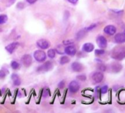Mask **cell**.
I'll use <instances>...</instances> for the list:
<instances>
[{
  "instance_id": "cell-1",
  "label": "cell",
  "mask_w": 125,
  "mask_h": 113,
  "mask_svg": "<svg viewBox=\"0 0 125 113\" xmlns=\"http://www.w3.org/2000/svg\"><path fill=\"white\" fill-rule=\"evenodd\" d=\"M112 57L115 60H122L125 57V50L120 47L115 48L112 54Z\"/></svg>"
},
{
  "instance_id": "cell-2",
  "label": "cell",
  "mask_w": 125,
  "mask_h": 113,
  "mask_svg": "<svg viewBox=\"0 0 125 113\" xmlns=\"http://www.w3.org/2000/svg\"><path fill=\"white\" fill-rule=\"evenodd\" d=\"M34 58L36 61L38 62H43L47 59V54L46 53L42 50H36L33 54Z\"/></svg>"
},
{
  "instance_id": "cell-3",
  "label": "cell",
  "mask_w": 125,
  "mask_h": 113,
  "mask_svg": "<svg viewBox=\"0 0 125 113\" xmlns=\"http://www.w3.org/2000/svg\"><path fill=\"white\" fill-rule=\"evenodd\" d=\"M104 79V75L102 72L96 71L91 75V82L93 84H99L102 82Z\"/></svg>"
},
{
  "instance_id": "cell-4",
  "label": "cell",
  "mask_w": 125,
  "mask_h": 113,
  "mask_svg": "<svg viewBox=\"0 0 125 113\" xmlns=\"http://www.w3.org/2000/svg\"><path fill=\"white\" fill-rule=\"evenodd\" d=\"M52 67H53L52 62H50V61H48V62H44L41 65H40L37 68V71L38 72H47V71H49V70H52Z\"/></svg>"
},
{
  "instance_id": "cell-5",
  "label": "cell",
  "mask_w": 125,
  "mask_h": 113,
  "mask_svg": "<svg viewBox=\"0 0 125 113\" xmlns=\"http://www.w3.org/2000/svg\"><path fill=\"white\" fill-rule=\"evenodd\" d=\"M80 88V85L78 83V82L75 81V80H73L71 81L69 85H68V90L71 93H76L79 91Z\"/></svg>"
},
{
  "instance_id": "cell-6",
  "label": "cell",
  "mask_w": 125,
  "mask_h": 113,
  "mask_svg": "<svg viewBox=\"0 0 125 113\" xmlns=\"http://www.w3.org/2000/svg\"><path fill=\"white\" fill-rule=\"evenodd\" d=\"M96 43L100 49H105L107 46V39L102 35H99L96 38Z\"/></svg>"
},
{
  "instance_id": "cell-7",
  "label": "cell",
  "mask_w": 125,
  "mask_h": 113,
  "mask_svg": "<svg viewBox=\"0 0 125 113\" xmlns=\"http://www.w3.org/2000/svg\"><path fill=\"white\" fill-rule=\"evenodd\" d=\"M37 46L41 49H47L50 46V43L46 39H40L36 43Z\"/></svg>"
},
{
  "instance_id": "cell-8",
  "label": "cell",
  "mask_w": 125,
  "mask_h": 113,
  "mask_svg": "<svg viewBox=\"0 0 125 113\" xmlns=\"http://www.w3.org/2000/svg\"><path fill=\"white\" fill-rule=\"evenodd\" d=\"M21 61L24 66L29 67V66H30V65L32 62V58L30 54H24L21 57Z\"/></svg>"
},
{
  "instance_id": "cell-9",
  "label": "cell",
  "mask_w": 125,
  "mask_h": 113,
  "mask_svg": "<svg viewBox=\"0 0 125 113\" xmlns=\"http://www.w3.org/2000/svg\"><path fill=\"white\" fill-rule=\"evenodd\" d=\"M114 41L116 43L121 44L125 43V31L121 33H118L114 37Z\"/></svg>"
},
{
  "instance_id": "cell-10",
  "label": "cell",
  "mask_w": 125,
  "mask_h": 113,
  "mask_svg": "<svg viewBox=\"0 0 125 113\" xmlns=\"http://www.w3.org/2000/svg\"><path fill=\"white\" fill-rule=\"evenodd\" d=\"M19 46V42H13L10 44H8L6 47H5V49L6 51L9 53V54H13L16 50V49Z\"/></svg>"
},
{
  "instance_id": "cell-11",
  "label": "cell",
  "mask_w": 125,
  "mask_h": 113,
  "mask_svg": "<svg viewBox=\"0 0 125 113\" xmlns=\"http://www.w3.org/2000/svg\"><path fill=\"white\" fill-rule=\"evenodd\" d=\"M64 53H66V54L69 55V56H74L77 53V49L75 48L74 46L73 45H69V46H67L65 49H64Z\"/></svg>"
},
{
  "instance_id": "cell-12",
  "label": "cell",
  "mask_w": 125,
  "mask_h": 113,
  "mask_svg": "<svg viewBox=\"0 0 125 113\" xmlns=\"http://www.w3.org/2000/svg\"><path fill=\"white\" fill-rule=\"evenodd\" d=\"M104 32L107 35H113L116 32V28L113 25H107L104 28Z\"/></svg>"
},
{
  "instance_id": "cell-13",
  "label": "cell",
  "mask_w": 125,
  "mask_h": 113,
  "mask_svg": "<svg viewBox=\"0 0 125 113\" xmlns=\"http://www.w3.org/2000/svg\"><path fill=\"white\" fill-rule=\"evenodd\" d=\"M83 65L79 62H74L71 64V69L74 72H81L83 70Z\"/></svg>"
},
{
  "instance_id": "cell-14",
  "label": "cell",
  "mask_w": 125,
  "mask_h": 113,
  "mask_svg": "<svg viewBox=\"0 0 125 113\" xmlns=\"http://www.w3.org/2000/svg\"><path fill=\"white\" fill-rule=\"evenodd\" d=\"M94 50V46L91 43H86L82 46V51H84L86 53L92 52Z\"/></svg>"
},
{
  "instance_id": "cell-15",
  "label": "cell",
  "mask_w": 125,
  "mask_h": 113,
  "mask_svg": "<svg viewBox=\"0 0 125 113\" xmlns=\"http://www.w3.org/2000/svg\"><path fill=\"white\" fill-rule=\"evenodd\" d=\"M11 79L13 80V85L15 86H19L21 85V79L19 78V75L16 74V73H13L11 75Z\"/></svg>"
},
{
  "instance_id": "cell-16",
  "label": "cell",
  "mask_w": 125,
  "mask_h": 113,
  "mask_svg": "<svg viewBox=\"0 0 125 113\" xmlns=\"http://www.w3.org/2000/svg\"><path fill=\"white\" fill-rule=\"evenodd\" d=\"M112 70L115 73H118L121 69H122V65L118 64V63H113L112 66H111Z\"/></svg>"
},
{
  "instance_id": "cell-17",
  "label": "cell",
  "mask_w": 125,
  "mask_h": 113,
  "mask_svg": "<svg viewBox=\"0 0 125 113\" xmlns=\"http://www.w3.org/2000/svg\"><path fill=\"white\" fill-rule=\"evenodd\" d=\"M86 29H81V30H79L77 34H76V38H77V40H81L82 38H83L84 37V36L86 35Z\"/></svg>"
},
{
  "instance_id": "cell-18",
  "label": "cell",
  "mask_w": 125,
  "mask_h": 113,
  "mask_svg": "<svg viewBox=\"0 0 125 113\" xmlns=\"http://www.w3.org/2000/svg\"><path fill=\"white\" fill-rule=\"evenodd\" d=\"M69 61H70V59L68 56H62L60 58L59 62L60 65H65V64H67L68 62H69Z\"/></svg>"
},
{
  "instance_id": "cell-19",
  "label": "cell",
  "mask_w": 125,
  "mask_h": 113,
  "mask_svg": "<svg viewBox=\"0 0 125 113\" xmlns=\"http://www.w3.org/2000/svg\"><path fill=\"white\" fill-rule=\"evenodd\" d=\"M47 56L50 59L55 58V56H56V51L55 49H51L48 50V52H47Z\"/></svg>"
},
{
  "instance_id": "cell-20",
  "label": "cell",
  "mask_w": 125,
  "mask_h": 113,
  "mask_svg": "<svg viewBox=\"0 0 125 113\" xmlns=\"http://www.w3.org/2000/svg\"><path fill=\"white\" fill-rule=\"evenodd\" d=\"M10 66L13 70H18V69L20 68V64L18 62L15 61V60H13L10 62Z\"/></svg>"
},
{
  "instance_id": "cell-21",
  "label": "cell",
  "mask_w": 125,
  "mask_h": 113,
  "mask_svg": "<svg viewBox=\"0 0 125 113\" xmlns=\"http://www.w3.org/2000/svg\"><path fill=\"white\" fill-rule=\"evenodd\" d=\"M8 21V16L6 15H0V25L5 24Z\"/></svg>"
},
{
  "instance_id": "cell-22",
  "label": "cell",
  "mask_w": 125,
  "mask_h": 113,
  "mask_svg": "<svg viewBox=\"0 0 125 113\" xmlns=\"http://www.w3.org/2000/svg\"><path fill=\"white\" fill-rule=\"evenodd\" d=\"M108 86L107 85H104L100 88V93L102 95H105L108 92Z\"/></svg>"
},
{
  "instance_id": "cell-23",
  "label": "cell",
  "mask_w": 125,
  "mask_h": 113,
  "mask_svg": "<svg viewBox=\"0 0 125 113\" xmlns=\"http://www.w3.org/2000/svg\"><path fill=\"white\" fill-rule=\"evenodd\" d=\"M96 26H97V24H91L89 26L85 28V29H86V32H90V31L93 30L94 29H95Z\"/></svg>"
},
{
  "instance_id": "cell-24",
  "label": "cell",
  "mask_w": 125,
  "mask_h": 113,
  "mask_svg": "<svg viewBox=\"0 0 125 113\" xmlns=\"http://www.w3.org/2000/svg\"><path fill=\"white\" fill-rule=\"evenodd\" d=\"M105 50L103 49H96L95 50V54L96 56H101L102 54H105Z\"/></svg>"
},
{
  "instance_id": "cell-25",
  "label": "cell",
  "mask_w": 125,
  "mask_h": 113,
  "mask_svg": "<svg viewBox=\"0 0 125 113\" xmlns=\"http://www.w3.org/2000/svg\"><path fill=\"white\" fill-rule=\"evenodd\" d=\"M42 95H43V97L44 98H47V96H50V91L49 89H44L43 91H42Z\"/></svg>"
},
{
  "instance_id": "cell-26",
  "label": "cell",
  "mask_w": 125,
  "mask_h": 113,
  "mask_svg": "<svg viewBox=\"0 0 125 113\" xmlns=\"http://www.w3.org/2000/svg\"><path fill=\"white\" fill-rule=\"evenodd\" d=\"M77 79L78 80H80L82 82H84L86 80V76L85 74H81V75H78V76L77 77Z\"/></svg>"
},
{
  "instance_id": "cell-27",
  "label": "cell",
  "mask_w": 125,
  "mask_h": 113,
  "mask_svg": "<svg viewBox=\"0 0 125 113\" xmlns=\"http://www.w3.org/2000/svg\"><path fill=\"white\" fill-rule=\"evenodd\" d=\"M6 71L4 70V69H2V70H0V79H4L6 77Z\"/></svg>"
},
{
  "instance_id": "cell-28",
  "label": "cell",
  "mask_w": 125,
  "mask_h": 113,
  "mask_svg": "<svg viewBox=\"0 0 125 113\" xmlns=\"http://www.w3.org/2000/svg\"><path fill=\"white\" fill-rule=\"evenodd\" d=\"M73 43H74V41L72 40H66V41H63V44L66 45V46L72 45Z\"/></svg>"
},
{
  "instance_id": "cell-29",
  "label": "cell",
  "mask_w": 125,
  "mask_h": 113,
  "mask_svg": "<svg viewBox=\"0 0 125 113\" xmlns=\"http://www.w3.org/2000/svg\"><path fill=\"white\" fill-rule=\"evenodd\" d=\"M98 69L100 71H105L106 70V66L105 65H98Z\"/></svg>"
},
{
  "instance_id": "cell-30",
  "label": "cell",
  "mask_w": 125,
  "mask_h": 113,
  "mask_svg": "<svg viewBox=\"0 0 125 113\" xmlns=\"http://www.w3.org/2000/svg\"><path fill=\"white\" fill-rule=\"evenodd\" d=\"M64 87H65V81L63 80V81H61V82H59V84H58V88L59 89H63V88H64Z\"/></svg>"
},
{
  "instance_id": "cell-31",
  "label": "cell",
  "mask_w": 125,
  "mask_h": 113,
  "mask_svg": "<svg viewBox=\"0 0 125 113\" xmlns=\"http://www.w3.org/2000/svg\"><path fill=\"white\" fill-rule=\"evenodd\" d=\"M17 8L19 9H23L24 8V4L23 2H19L17 5Z\"/></svg>"
},
{
  "instance_id": "cell-32",
  "label": "cell",
  "mask_w": 125,
  "mask_h": 113,
  "mask_svg": "<svg viewBox=\"0 0 125 113\" xmlns=\"http://www.w3.org/2000/svg\"><path fill=\"white\" fill-rule=\"evenodd\" d=\"M26 2L30 5H32V4H35L36 2H38V0H26Z\"/></svg>"
},
{
  "instance_id": "cell-33",
  "label": "cell",
  "mask_w": 125,
  "mask_h": 113,
  "mask_svg": "<svg viewBox=\"0 0 125 113\" xmlns=\"http://www.w3.org/2000/svg\"><path fill=\"white\" fill-rule=\"evenodd\" d=\"M67 1L71 3V4H73V5H76L78 2V0H67Z\"/></svg>"
},
{
  "instance_id": "cell-34",
  "label": "cell",
  "mask_w": 125,
  "mask_h": 113,
  "mask_svg": "<svg viewBox=\"0 0 125 113\" xmlns=\"http://www.w3.org/2000/svg\"><path fill=\"white\" fill-rule=\"evenodd\" d=\"M15 2H16V0H8V6H10V5H12Z\"/></svg>"
}]
</instances>
